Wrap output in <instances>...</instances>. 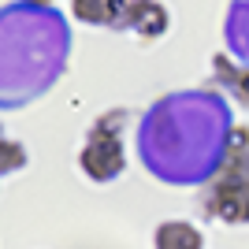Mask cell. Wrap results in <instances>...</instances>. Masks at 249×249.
<instances>
[{"mask_svg":"<svg viewBox=\"0 0 249 249\" xmlns=\"http://www.w3.org/2000/svg\"><path fill=\"white\" fill-rule=\"evenodd\" d=\"M78 167H82L86 178H93V182H115L126 167L123 138L93 126L89 138H86V145H82V153H78Z\"/></svg>","mask_w":249,"mask_h":249,"instance_id":"1","label":"cell"},{"mask_svg":"<svg viewBox=\"0 0 249 249\" xmlns=\"http://www.w3.org/2000/svg\"><path fill=\"white\" fill-rule=\"evenodd\" d=\"M208 216L219 223H249V178L219 175L208 190Z\"/></svg>","mask_w":249,"mask_h":249,"instance_id":"2","label":"cell"},{"mask_svg":"<svg viewBox=\"0 0 249 249\" xmlns=\"http://www.w3.org/2000/svg\"><path fill=\"white\" fill-rule=\"evenodd\" d=\"M171 26V15L160 0H126V15L119 30H130L142 41H160Z\"/></svg>","mask_w":249,"mask_h":249,"instance_id":"3","label":"cell"},{"mask_svg":"<svg viewBox=\"0 0 249 249\" xmlns=\"http://www.w3.org/2000/svg\"><path fill=\"white\" fill-rule=\"evenodd\" d=\"M71 15L82 26H123V15H126V0H71Z\"/></svg>","mask_w":249,"mask_h":249,"instance_id":"4","label":"cell"},{"mask_svg":"<svg viewBox=\"0 0 249 249\" xmlns=\"http://www.w3.org/2000/svg\"><path fill=\"white\" fill-rule=\"evenodd\" d=\"M153 246L156 249H205V234L186 219H167V223L156 227Z\"/></svg>","mask_w":249,"mask_h":249,"instance_id":"5","label":"cell"},{"mask_svg":"<svg viewBox=\"0 0 249 249\" xmlns=\"http://www.w3.org/2000/svg\"><path fill=\"white\" fill-rule=\"evenodd\" d=\"M219 175L227 178H249V126H234L227 142V153H223V164H219Z\"/></svg>","mask_w":249,"mask_h":249,"instance_id":"6","label":"cell"},{"mask_svg":"<svg viewBox=\"0 0 249 249\" xmlns=\"http://www.w3.org/2000/svg\"><path fill=\"white\" fill-rule=\"evenodd\" d=\"M30 164V156L22 149V142H11V138L0 134V175H11V171H22Z\"/></svg>","mask_w":249,"mask_h":249,"instance_id":"7","label":"cell"},{"mask_svg":"<svg viewBox=\"0 0 249 249\" xmlns=\"http://www.w3.org/2000/svg\"><path fill=\"white\" fill-rule=\"evenodd\" d=\"M231 89H234L238 104H249V71H238V74H234V82H231Z\"/></svg>","mask_w":249,"mask_h":249,"instance_id":"8","label":"cell"},{"mask_svg":"<svg viewBox=\"0 0 249 249\" xmlns=\"http://www.w3.org/2000/svg\"><path fill=\"white\" fill-rule=\"evenodd\" d=\"M26 4H34V8H52L56 0H26Z\"/></svg>","mask_w":249,"mask_h":249,"instance_id":"9","label":"cell"}]
</instances>
